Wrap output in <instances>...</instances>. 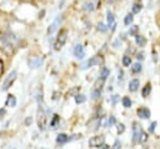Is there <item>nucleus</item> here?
Here are the masks:
<instances>
[{"label": "nucleus", "instance_id": "nucleus-1", "mask_svg": "<svg viewBox=\"0 0 160 149\" xmlns=\"http://www.w3.org/2000/svg\"><path fill=\"white\" fill-rule=\"evenodd\" d=\"M20 45V38L12 31H0V50L11 56Z\"/></svg>", "mask_w": 160, "mask_h": 149}, {"label": "nucleus", "instance_id": "nucleus-2", "mask_svg": "<svg viewBox=\"0 0 160 149\" xmlns=\"http://www.w3.org/2000/svg\"><path fill=\"white\" fill-rule=\"evenodd\" d=\"M68 36H69V29L68 28H60L56 33V38L54 41V50H56V51L61 50L62 46L68 41Z\"/></svg>", "mask_w": 160, "mask_h": 149}, {"label": "nucleus", "instance_id": "nucleus-3", "mask_svg": "<svg viewBox=\"0 0 160 149\" xmlns=\"http://www.w3.org/2000/svg\"><path fill=\"white\" fill-rule=\"evenodd\" d=\"M62 19H64L62 14H59V15H56V16L54 18L52 23H51V24L48 26V29H46V34H48V36H51V35H54L55 33H58V30H59L60 26H61Z\"/></svg>", "mask_w": 160, "mask_h": 149}, {"label": "nucleus", "instance_id": "nucleus-4", "mask_svg": "<svg viewBox=\"0 0 160 149\" xmlns=\"http://www.w3.org/2000/svg\"><path fill=\"white\" fill-rule=\"evenodd\" d=\"M100 64H102V56L101 55H94V56H91L90 59H88L81 65V69L82 70H86L89 68H92V66H96V65H100Z\"/></svg>", "mask_w": 160, "mask_h": 149}, {"label": "nucleus", "instance_id": "nucleus-5", "mask_svg": "<svg viewBox=\"0 0 160 149\" xmlns=\"http://www.w3.org/2000/svg\"><path fill=\"white\" fill-rule=\"evenodd\" d=\"M80 10L84 13L91 14V13H95L98 10V8H96V4L94 0H82V3L80 5Z\"/></svg>", "mask_w": 160, "mask_h": 149}, {"label": "nucleus", "instance_id": "nucleus-6", "mask_svg": "<svg viewBox=\"0 0 160 149\" xmlns=\"http://www.w3.org/2000/svg\"><path fill=\"white\" fill-rule=\"evenodd\" d=\"M38 125L40 130H44L46 126V114L42 104H39V109H38Z\"/></svg>", "mask_w": 160, "mask_h": 149}, {"label": "nucleus", "instance_id": "nucleus-7", "mask_svg": "<svg viewBox=\"0 0 160 149\" xmlns=\"http://www.w3.org/2000/svg\"><path fill=\"white\" fill-rule=\"evenodd\" d=\"M16 76H18V71L16 70H11L10 71V74L5 78V80H4V83H2V90L5 91V90H8L11 85H12V83L16 80Z\"/></svg>", "mask_w": 160, "mask_h": 149}, {"label": "nucleus", "instance_id": "nucleus-8", "mask_svg": "<svg viewBox=\"0 0 160 149\" xmlns=\"http://www.w3.org/2000/svg\"><path fill=\"white\" fill-rule=\"evenodd\" d=\"M72 55L76 58V59H84L86 56V51H85V48L82 46V44H76L74 48H72Z\"/></svg>", "mask_w": 160, "mask_h": 149}, {"label": "nucleus", "instance_id": "nucleus-9", "mask_svg": "<svg viewBox=\"0 0 160 149\" xmlns=\"http://www.w3.org/2000/svg\"><path fill=\"white\" fill-rule=\"evenodd\" d=\"M44 64V56H34L28 60V65L31 69H38Z\"/></svg>", "mask_w": 160, "mask_h": 149}, {"label": "nucleus", "instance_id": "nucleus-10", "mask_svg": "<svg viewBox=\"0 0 160 149\" xmlns=\"http://www.w3.org/2000/svg\"><path fill=\"white\" fill-rule=\"evenodd\" d=\"M105 141V136L104 135H95L92 138H90L89 140V145L91 148H100Z\"/></svg>", "mask_w": 160, "mask_h": 149}, {"label": "nucleus", "instance_id": "nucleus-11", "mask_svg": "<svg viewBox=\"0 0 160 149\" xmlns=\"http://www.w3.org/2000/svg\"><path fill=\"white\" fill-rule=\"evenodd\" d=\"M142 9H144V4L140 0H134L130 5V13H132L134 15H139L142 11Z\"/></svg>", "mask_w": 160, "mask_h": 149}, {"label": "nucleus", "instance_id": "nucleus-12", "mask_svg": "<svg viewBox=\"0 0 160 149\" xmlns=\"http://www.w3.org/2000/svg\"><path fill=\"white\" fill-rule=\"evenodd\" d=\"M105 23L108 24V26L110 28L112 24H115L116 23V15H115V13L110 9V8H108L106 9V11H105Z\"/></svg>", "mask_w": 160, "mask_h": 149}, {"label": "nucleus", "instance_id": "nucleus-13", "mask_svg": "<svg viewBox=\"0 0 160 149\" xmlns=\"http://www.w3.org/2000/svg\"><path fill=\"white\" fill-rule=\"evenodd\" d=\"M134 40H135V45H136L138 48H145V46L148 45V39H146V36H144V35H141V34H138V35L134 38Z\"/></svg>", "mask_w": 160, "mask_h": 149}, {"label": "nucleus", "instance_id": "nucleus-14", "mask_svg": "<svg viewBox=\"0 0 160 149\" xmlns=\"http://www.w3.org/2000/svg\"><path fill=\"white\" fill-rule=\"evenodd\" d=\"M141 126H139L138 123H134L132 126V143H138L140 139V134H141Z\"/></svg>", "mask_w": 160, "mask_h": 149}, {"label": "nucleus", "instance_id": "nucleus-15", "mask_svg": "<svg viewBox=\"0 0 160 149\" xmlns=\"http://www.w3.org/2000/svg\"><path fill=\"white\" fill-rule=\"evenodd\" d=\"M134 19H135V15L132 14V13H126L125 14V16L122 18V24L126 26V28H129L130 25H132L134 24Z\"/></svg>", "mask_w": 160, "mask_h": 149}, {"label": "nucleus", "instance_id": "nucleus-16", "mask_svg": "<svg viewBox=\"0 0 160 149\" xmlns=\"http://www.w3.org/2000/svg\"><path fill=\"white\" fill-rule=\"evenodd\" d=\"M136 113H138V115H139L141 119H149V118L151 116V111H150V109H148V108H145V106L139 108V109L136 110Z\"/></svg>", "mask_w": 160, "mask_h": 149}, {"label": "nucleus", "instance_id": "nucleus-17", "mask_svg": "<svg viewBox=\"0 0 160 149\" xmlns=\"http://www.w3.org/2000/svg\"><path fill=\"white\" fill-rule=\"evenodd\" d=\"M96 30L100 34H106V33H109V26H108V24L105 21H99L96 24Z\"/></svg>", "mask_w": 160, "mask_h": 149}, {"label": "nucleus", "instance_id": "nucleus-18", "mask_svg": "<svg viewBox=\"0 0 160 149\" xmlns=\"http://www.w3.org/2000/svg\"><path fill=\"white\" fill-rule=\"evenodd\" d=\"M139 31H140V28H139V25H136V24H132V25H130V26H129V29H128V35H129V36H132V38H135L138 34H140Z\"/></svg>", "mask_w": 160, "mask_h": 149}, {"label": "nucleus", "instance_id": "nucleus-19", "mask_svg": "<svg viewBox=\"0 0 160 149\" xmlns=\"http://www.w3.org/2000/svg\"><path fill=\"white\" fill-rule=\"evenodd\" d=\"M139 86H140V80L139 79H131L130 81H129V90L131 91V93H135L138 89H139Z\"/></svg>", "mask_w": 160, "mask_h": 149}, {"label": "nucleus", "instance_id": "nucleus-20", "mask_svg": "<svg viewBox=\"0 0 160 149\" xmlns=\"http://www.w3.org/2000/svg\"><path fill=\"white\" fill-rule=\"evenodd\" d=\"M142 70V65H141V61H136L134 64L130 65V71L132 74H140Z\"/></svg>", "mask_w": 160, "mask_h": 149}, {"label": "nucleus", "instance_id": "nucleus-21", "mask_svg": "<svg viewBox=\"0 0 160 149\" xmlns=\"http://www.w3.org/2000/svg\"><path fill=\"white\" fill-rule=\"evenodd\" d=\"M132 64V59L129 54H124L121 56V65L125 66V68H130V65Z\"/></svg>", "mask_w": 160, "mask_h": 149}, {"label": "nucleus", "instance_id": "nucleus-22", "mask_svg": "<svg viewBox=\"0 0 160 149\" xmlns=\"http://www.w3.org/2000/svg\"><path fill=\"white\" fill-rule=\"evenodd\" d=\"M109 75H110V70H109L106 66H102V68L100 69V75H99V76H100V80H101V81H105Z\"/></svg>", "mask_w": 160, "mask_h": 149}, {"label": "nucleus", "instance_id": "nucleus-23", "mask_svg": "<svg viewBox=\"0 0 160 149\" xmlns=\"http://www.w3.org/2000/svg\"><path fill=\"white\" fill-rule=\"evenodd\" d=\"M70 140V136H68L66 134H64V133H60L58 136H56V143L58 144H65V143H68Z\"/></svg>", "mask_w": 160, "mask_h": 149}, {"label": "nucleus", "instance_id": "nucleus-24", "mask_svg": "<svg viewBox=\"0 0 160 149\" xmlns=\"http://www.w3.org/2000/svg\"><path fill=\"white\" fill-rule=\"evenodd\" d=\"M150 93H151V83H146L145 86L141 89V95H142V98H148L150 95Z\"/></svg>", "mask_w": 160, "mask_h": 149}, {"label": "nucleus", "instance_id": "nucleus-25", "mask_svg": "<svg viewBox=\"0 0 160 149\" xmlns=\"http://www.w3.org/2000/svg\"><path fill=\"white\" fill-rule=\"evenodd\" d=\"M5 105L6 106H11V108H14V106H16V99H15V96L14 95H8V99H6V103H5Z\"/></svg>", "mask_w": 160, "mask_h": 149}, {"label": "nucleus", "instance_id": "nucleus-26", "mask_svg": "<svg viewBox=\"0 0 160 149\" xmlns=\"http://www.w3.org/2000/svg\"><path fill=\"white\" fill-rule=\"evenodd\" d=\"M121 103H122V106H124V108H130L131 104H132V101H131V99H130L129 96H124V98L121 99Z\"/></svg>", "mask_w": 160, "mask_h": 149}, {"label": "nucleus", "instance_id": "nucleus-27", "mask_svg": "<svg viewBox=\"0 0 160 149\" xmlns=\"http://www.w3.org/2000/svg\"><path fill=\"white\" fill-rule=\"evenodd\" d=\"M100 94H101V86H96V88H94L91 96H92V99H98L100 96Z\"/></svg>", "mask_w": 160, "mask_h": 149}, {"label": "nucleus", "instance_id": "nucleus-28", "mask_svg": "<svg viewBox=\"0 0 160 149\" xmlns=\"http://www.w3.org/2000/svg\"><path fill=\"white\" fill-rule=\"evenodd\" d=\"M85 100H86L85 95H82V94H76V95H75V101H76V104H82V103H85Z\"/></svg>", "mask_w": 160, "mask_h": 149}, {"label": "nucleus", "instance_id": "nucleus-29", "mask_svg": "<svg viewBox=\"0 0 160 149\" xmlns=\"http://www.w3.org/2000/svg\"><path fill=\"white\" fill-rule=\"evenodd\" d=\"M121 44H122V41H121L119 38H116V39L111 43V46H112V48H115V49H118V48H120V46H121Z\"/></svg>", "mask_w": 160, "mask_h": 149}, {"label": "nucleus", "instance_id": "nucleus-30", "mask_svg": "<svg viewBox=\"0 0 160 149\" xmlns=\"http://www.w3.org/2000/svg\"><path fill=\"white\" fill-rule=\"evenodd\" d=\"M122 0H104V4H106L108 6H112V5H116L119 3H121Z\"/></svg>", "mask_w": 160, "mask_h": 149}, {"label": "nucleus", "instance_id": "nucleus-31", "mask_svg": "<svg viewBox=\"0 0 160 149\" xmlns=\"http://www.w3.org/2000/svg\"><path fill=\"white\" fill-rule=\"evenodd\" d=\"M135 56H136L138 61H142V60L145 59V53H144V51H136Z\"/></svg>", "mask_w": 160, "mask_h": 149}, {"label": "nucleus", "instance_id": "nucleus-32", "mask_svg": "<svg viewBox=\"0 0 160 149\" xmlns=\"http://www.w3.org/2000/svg\"><path fill=\"white\" fill-rule=\"evenodd\" d=\"M126 54H129L130 56L135 55V54H136V49H135V46H131V45H130V48L126 49Z\"/></svg>", "mask_w": 160, "mask_h": 149}, {"label": "nucleus", "instance_id": "nucleus-33", "mask_svg": "<svg viewBox=\"0 0 160 149\" xmlns=\"http://www.w3.org/2000/svg\"><path fill=\"white\" fill-rule=\"evenodd\" d=\"M148 140V134L146 133H144V131H141V134H140V139H139V143H145Z\"/></svg>", "mask_w": 160, "mask_h": 149}, {"label": "nucleus", "instance_id": "nucleus-34", "mask_svg": "<svg viewBox=\"0 0 160 149\" xmlns=\"http://www.w3.org/2000/svg\"><path fill=\"white\" fill-rule=\"evenodd\" d=\"M45 14H46V10H45V9H40V11H39V14H38V18L41 20V19L45 18Z\"/></svg>", "mask_w": 160, "mask_h": 149}, {"label": "nucleus", "instance_id": "nucleus-35", "mask_svg": "<svg viewBox=\"0 0 160 149\" xmlns=\"http://www.w3.org/2000/svg\"><path fill=\"white\" fill-rule=\"evenodd\" d=\"M115 123H116V119H115V116L110 115V118H109V120H108V125H109V126H111V125H114Z\"/></svg>", "mask_w": 160, "mask_h": 149}, {"label": "nucleus", "instance_id": "nucleus-36", "mask_svg": "<svg viewBox=\"0 0 160 149\" xmlns=\"http://www.w3.org/2000/svg\"><path fill=\"white\" fill-rule=\"evenodd\" d=\"M58 121H59V115H56V114H55V115H54L52 121L50 123V126H51V128H55V124H56Z\"/></svg>", "mask_w": 160, "mask_h": 149}, {"label": "nucleus", "instance_id": "nucleus-37", "mask_svg": "<svg viewBox=\"0 0 160 149\" xmlns=\"http://www.w3.org/2000/svg\"><path fill=\"white\" fill-rule=\"evenodd\" d=\"M124 131H125V125L124 124H118V133L122 134Z\"/></svg>", "mask_w": 160, "mask_h": 149}, {"label": "nucleus", "instance_id": "nucleus-38", "mask_svg": "<svg viewBox=\"0 0 160 149\" xmlns=\"http://www.w3.org/2000/svg\"><path fill=\"white\" fill-rule=\"evenodd\" d=\"M155 126H156V121H152L149 126V133H154L155 131Z\"/></svg>", "mask_w": 160, "mask_h": 149}, {"label": "nucleus", "instance_id": "nucleus-39", "mask_svg": "<svg viewBox=\"0 0 160 149\" xmlns=\"http://www.w3.org/2000/svg\"><path fill=\"white\" fill-rule=\"evenodd\" d=\"M121 148V141L120 140H115L114 145H112V149H120Z\"/></svg>", "mask_w": 160, "mask_h": 149}, {"label": "nucleus", "instance_id": "nucleus-40", "mask_svg": "<svg viewBox=\"0 0 160 149\" xmlns=\"http://www.w3.org/2000/svg\"><path fill=\"white\" fill-rule=\"evenodd\" d=\"M65 3H66V0H60V3H59V6H58V9H59L60 11L64 9V5H65Z\"/></svg>", "mask_w": 160, "mask_h": 149}, {"label": "nucleus", "instance_id": "nucleus-41", "mask_svg": "<svg viewBox=\"0 0 160 149\" xmlns=\"http://www.w3.org/2000/svg\"><path fill=\"white\" fill-rule=\"evenodd\" d=\"M118 100H119V95H112V96H111V103H112V104H116Z\"/></svg>", "mask_w": 160, "mask_h": 149}, {"label": "nucleus", "instance_id": "nucleus-42", "mask_svg": "<svg viewBox=\"0 0 160 149\" xmlns=\"http://www.w3.org/2000/svg\"><path fill=\"white\" fill-rule=\"evenodd\" d=\"M2 73H4V61L0 59V76L2 75Z\"/></svg>", "mask_w": 160, "mask_h": 149}, {"label": "nucleus", "instance_id": "nucleus-43", "mask_svg": "<svg viewBox=\"0 0 160 149\" xmlns=\"http://www.w3.org/2000/svg\"><path fill=\"white\" fill-rule=\"evenodd\" d=\"M124 79V73L122 70H119V80H122Z\"/></svg>", "mask_w": 160, "mask_h": 149}, {"label": "nucleus", "instance_id": "nucleus-44", "mask_svg": "<svg viewBox=\"0 0 160 149\" xmlns=\"http://www.w3.org/2000/svg\"><path fill=\"white\" fill-rule=\"evenodd\" d=\"M100 149H110V146H109V145H105V144H102V145L100 146Z\"/></svg>", "mask_w": 160, "mask_h": 149}, {"label": "nucleus", "instance_id": "nucleus-45", "mask_svg": "<svg viewBox=\"0 0 160 149\" xmlns=\"http://www.w3.org/2000/svg\"><path fill=\"white\" fill-rule=\"evenodd\" d=\"M29 3H31V4H36L38 1H41V0H28Z\"/></svg>", "mask_w": 160, "mask_h": 149}, {"label": "nucleus", "instance_id": "nucleus-46", "mask_svg": "<svg viewBox=\"0 0 160 149\" xmlns=\"http://www.w3.org/2000/svg\"><path fill=\"white\" fill-rule=\"evenodd\" d=\"M5 114V109H0V115H4Z\"/></svg>", "mask_w": 160, "mask_h": 149}, {"label": "nucleus", "instance_id": "nucleus-47", "mask_svg": "<svg viewBox=\"0 0 160 149\" xmlns=\"http://www.w3.org/2000/svg\"><path fill=\"white\" fill-rule=\"evenodd\" d=\"M26 124H31V119H30V118L26 119Z\"/></svg>", "mask_w": 160, "mask_h": 149}, {"label": "nucleus", "instance_id": "nucleus-48", "mask_svg": "<svg viewBox=\"0 0 160 149\" xmlns=\"http://www.w3.org/2000/svg\"><path fill=\"white\" fill-rule=\"evenodd\" d=\"M140 1H142V0H140Z\"/></svg>", "mask_w": 160, "mask_h": 149}]
</instances>
